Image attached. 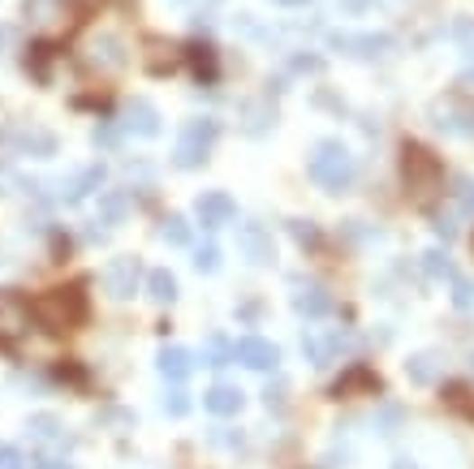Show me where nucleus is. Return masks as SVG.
<instances>
[{"label": "nucleus", "mask_w": 474, "mask_h": 469, "mask_svg": "<svg viewBox=\"0 0 474 469\" xmlns=\"http://www.w3.org/2000/svg\"><path fill=\"white\" fill-rule=\"evenodd\" d=\"M195 267H198V272H216V267H220V246H216V241H203V246H198V250H195Z\"/></svg>", "instance_id": "obj_28"}, {"label": "nucleus", "mask_w": 474, "mask_h": 469, "mask_svg": "<svg viewBox=\"0 0 474 469\" xmlns=\"http://www.w3.org/2000/svg\"><path fill=\"white\" fill-rule=\"evenodd\" d=\"M453 198H457V207H461V215H470V220H474V181H470V176H457Z\"/></svg>", "instance_id": "obj_30"}, {"label": "nucleus", "mask_w": 474, "mask_h": 469, "mask_svg": "<svg viewBox=\"0 0 474 469\" xmlns=\"http://www.w3.org/2000/svg\"><path fill=\"white\" fill-rule=\"evenodd\" d=\"M31 52H35V57H26V69L35 65V78L48 82V52H52V48H31Z\"/></svg>", "instance_id": "obj_37"}, {"label": "nucleus", "mask_w": 474, "mask_h": 469, "mask_svg": "<svg viewBox=\"0 0 474 469\" xmlns=\"http://www.w3.org/2000/svg\"><path fill=\"white\" fill-rule=\"evenodd\" d=\"M156 366H160V374H164L169 383H186L190 371H195V353L181 349V345H164L160 357H156Z\"/></svg>", "instance_id": "obj_16"}, {"label": "nucleus", "mask_w": 474, "mask_h": 469, "mask_svg": "<svg viewBox=\"0 0 474 469\" xmlns=\"http://www.w3.org/2000/svg\"><path fill=\"white\" fill-rule=\"evenodd\" d=\"M173 5H195V0H173Z\"/></svg>", "instance_id": "obj_45"}, {"label": "nucleus", "mask_w": 474, "mask_h": 469, "mask_svg": "<svg viewBox=\"0 0 474 469\" xmlns=\"http://www.w3.org/2000/svg\"><path fill=\"white\" fill-rule=\"evenodd\" d=\"M393 469H418V465L410 461V456H397V461H393Z\"/></svg>", "instance_id": "obj_41"}, {"label": "nucleus", "mask_w": 474, "mask_h": 469, "mask_svg": "<svg viewBox=\"0 0 474 469\" xmlns=\"http://www.w3.org/2000/svg\"><path fill=\"white\" fill-rule=\"evenodd\" d=\"M289 229H294V237L302 241V246H319V229L311 224V220H294Z\"/></svg>", "instance_id": "obj_35"}, {"label": "nucleus", "mask_w": 474, "mask_h": 469, "mask_svg": "<svg viewBox=\"0 0 474 469\" xmlns=\"http://www.w3.org/2000/svg\"><path fill=\"white\" fill-rule=\"evenodd\" d=\"M99 185H104V168H99V164H91V168L74 173L69 181H60V198H65V203H82L87 194H96Z\"/></svg>", "instance_id": "obj_18"}, {"label": "nucleus", "mask_w": 474, "mask_h": 469, "mask_svg": "<svg viewBox=\"0 0 474 469\" xmlns=\"http://www.w3.org/2000/svg\"><path fill=\"white\" fill-rule=\"evenodd\" d=\"M229 362H233V349H229L220 336H212V340H207V366H229Z\"/></svg>", "instance_id": "obj_32"}, {"label": "nucleus", "mask_w": 474, "mask_h": 469, "mask_svg": "<svg viewBox=\"0 0 474 469\" xmlns=\"http://www.w3.org/2000/svg\"><path fill=\"white\" fill-rule=\"evenodd\" d=\"M379 388V379L367 366H354V371H345L341 379L333 383V396L341 401V396H354V392H376Z\"/></svg>", "instance_id": "obj_21"}, {"label": "nucleus", "mask_w": 474, "mask_h": 469, "mask_svg": "<svg viewBox=\"0 0 474 469\" xmlns=\"http://www.w3.org/2000/svg\"><path fill=\"white\" fill-rule=\"evenodd\" d=\"M237 250L246 255V263H255V267H263V263L277 258V250H272V233H268L263 224H255V220L237 224Z\"/></svg>", "instance_id": "obj_9"}, {"label": "nucleus", "mask_w": 474, "mask_h": 469, "mask_svg": "<svg viewBox=\"0 0 474 469\" xmlns=\"http://www.w3.org/2000/svg\"><path fill=\"white\" fill-rule=\"evenodd\" d=\"M345 349V336L341 332H306L302 336V353L311 366H333L336 357Z\"/></svg>", "instance_id": "obj_13"}, {"label": "nucleus", "mask_w": 474, "mask_h": 469, "mask_svg": "<svg viewBox=\"0 0 474 469\" xmlns=\"http://www.w3.org/2000/svg\"><path fill=\"white\" fill-rule=\"evenodd\" d=\"M125 212H130L125 194H121V190H108V194H99V220L96 224H121Z\"/></svg>", "instance_id": "obj_24"}, {"label": "nucleus", "mask_w": 474, "mask_h": 469, "mask_svg": "<svg viewBox=\"0 0 474 469\" xmlns=\"http://www.w3.org/2000/svg\"><path fill=\"white\" fill-rule=\"evenodd\" d=\"M164 410L173 413V418H181V413L190 410V401H186V392H169V396H164Z\"/></svg>", "instance_id": "obj_38"}, {"label": "nucleus", "mask_w": 474, "mask_h": 469, "mask_svg": "<svg viewBox=\"0 0 474 469\" xmlns=\"http://www.w3.org/2000/svg\"><path fill=\"white\" fill-rule=\"evenodd\" d=\"M306 168L315 176L319 185L328 190V194H341V190H350L358 176V159L350 156V147L345 142H336V138H324L311 147V159H306Z\"/></svg>", "instance_id": "obj_2"}, {"label": "nucleus", "mask_w": 474, "mask_h": 469, "mask_svg": "<svg viewBox=\"0 0 474 469\" xmlns=\"http://www.w3.org/2000/svg\"><path fill=\"white\" fill-rule=\"evenodd\" d=\"M453 306L457 311H474V284L466 275H457L453 280Z\"/></svg>", "instance_id": "obj_31"}, {"label": "nucleus", "mask_w": 474, "mask_h": 469, "mask_svg": "<svg viewBox=\"0 0 474 469\" xmlns=\"http://www.w3.org/2000/svg\"><path fill=\"white\" fill-rule=\"evenodd\" d=\"M139 280H142V263L134 255H121L104 267V289L117 297V302H130L139 293Z\"/></svg>", "instance_id": "obj_8"}, {"label": "nucleus", "mask_w": 474, "mask_h": 469, "mask_svg": "<svg viewBox=\"0 0 474 469\" xmlns=\"http://www.w3.org/2000/svg\"><path fill=\"white\" fill-rule=\"evenodd\" d=\"M203 410L216 413V418H233V413L242 410V392L229 388V383H216V388L203 392Z\"/></svg>", "instance_id": "obj_19"}, {"label": "nucleus", "mask_w": 474, "mask_h": 469, "mask_svg": "<svg viewBox=\"0 0 474 469\" xmlns=\"http://www.w3.org/2000/svg\"><path fill=\"white\" fill-rule=\"evenodd\" d=\"M22 156H35V159H48L57 156V134L52 130H43V125H22L18 134H14Z\"/></svg>", "instance_id": "obj_17"}, {"label": "nucleus", "mask_w": 474, "mask_h": 469, "mask_svg": "<svg viewBox=\"0 0 474 469\" xmlns=\"http://www.w3.org/2000/svg\"><path fill=\"white\" fill-rule=\"evenodd\" d=\"M0 43H5V31H0Z\"/></svg>", "instance_id": "obj_46"}, {"label": "nucleus", "mask_w": 474, "mask_h": 469, "mask_svg": "<svg viewBox=\"0 0 474 469\" xmlns=\"http://www.w3.org/2000/svg\"><path fill=\"white\" fill-rule=\"evenodd\" d=\"M87 65L99 69V74H113L125 65V43L117 35H96V40L87 43Z\"/></svg>", "instance_id": "obj_12"}, {"label": "nucleus", "mask_w": 474, "mask_h": 469, "mask_svg": "<svg viewBox=\"0 0 474 469\" xmlns=\"http://www.w3.org/2000/svg\"><path fill=\"white\" fill-rule=\"evenodd\" d=\"M9 185H18V176H14V168H0V194H14Z\"/></svg>", "instance_id": "obj_39"}, {"label": "nucleus", "mask_w": 474, "mask_h": 469, "mask_svg": "<svg viewBox=\"0 0 474 469\" xmlns=\"http://www.w3.org/2000/svg\"><path fill=\"white\" fill-rule=\"evenodd\" d=\"M432 125L440 134L474 138V99L466 95H444L432 104Z\"/></svg>", "instance_id": "obj_6"}, {"label": "nucleus", "mask_w": 474, "mask_h": 469, "mask_svg": "<svg viewBox=\"0 0 474 469\" xmlns=\"http://www.w3.org/2000/svg\"><path fill=\"white\" fill-rule=\"evenodd\" d=\"M60 9H65V0H26V18L31 22H57Z\"/></svg>", "instance_id": "obj_27"}, {"label": "nucleus", "mask_w": 474, "mask_h": 469, "mask_svg": "<svg viewBox=\"0 0 474 469\" xmlns=\"http://www.w3.org/2000/svg\"><path fill=\"white\" fill-rule=\"evenodd\" d=\"M0 469H31V465H26V456L14 444H0Z\"/></svg>", "instance_id": "obj_36"}, {"label": "nucleus", "mask_w": 474, "mask_h": 469, "mask_svg": "<svg viewBox=\"0 0 474 469\" xmlns=\"http://www.w3.org/2000/svg\"><path fill=\"white\" fill-rule=\"evenodd\" d=\"M216 138H220V121L216 117L186 121V130H181V138H178V168H198L203 159L212 156Z\"/></svg>", "instance_id": "obj_5"}, {"label": "nucleus", "mask_w": 474, "mask_h": 469, "mask_svg": "<svg viewBox=\"0 0 474 469\" xmlns=\"http://www.w3.org/2000/svg\"><path fill=\"white\" fill-rule=\"evenodd\" d=\"M178 60H181V57H178V48H173V43L147 40V69H151V74H169Z\"/></svg>", "instance_id": "obj_23"}, {"label": "nucleus", "mask_w": 474, "mask_h": 469, "mask_svg": "<svg viewBox=\"0 0 474 469\" xmlns=\"http://www.w3.org/2000/svg\"><path fill=\"white\" fill-rule=\"evenodd\" d=\"M423 272L432 275V280H457L453 263H449V255H444V250H427V255H423Z\"/></svg>", "instance_id": "obj_26"}, {"label": "nucleus", "mask_w": 474, "mask_h": 469, "mask_svg": "<svg viewBox=\"0 0 474 469\" xmlns=\"http://www.w3.org/2000/svg\"><path fill=\"white\" fill-rule=\"evenodd\" d=\"M195 74L198 78H216V57H212V48H195Z\"/></svg>", "instance_id": "obj_34"}, {"label": "nucleus", "mask_w": 474, "mask_h": 469, "mask_svg": "<svg viewBox=\"0 0 474 469\" xmlns=\"http://www.w3.org/2000/svg\"><path fill=\"white\" fill-rule=\"evenodd\" d=\"M31 430H35L40 439H60V422L48 418V413H35V418H31Z\"/></svg>", "instance_id": "obj_33"}, {"label": "nucleus", "mask_w": 474, "mask_h": 469, "mask_svg": "<svg viewBox=\"0 0 474 469\" xmlns=\"http://www.w3.org/2000/svg\"><path fill=\"white\" fill-rule=\"evenodd\" d=\"M406 374H410V383L427 388V383H435V379L444 374V362H440L435 353H415V357L406 362Z\"/></svg>", "instance_id": "obj_20"}, {"label": "nucleus", "mask_w": 474, "mask_h": 469, "mask_svg": "<svg viewBox=\"0 0 474 469\" xmlns=\"http://www.w3.org/2000/svg\"><path fill=\"white\" fill-rule=\"evenodd\" d=\"M160 241H169V246H190V224H186V215H169V220L160 224Z\"/></svg>", "instance_id": "obj_25"}, {"label": "nucleus", "mask_w": 474, "mask_h": 469, "mask_svg": "<svg viewBox=\"0 0 474 469\" xmlns=\"http://www.w3.org/2000/svg\"><path fill=\"white\" fill-rule=\"evenodd\" d=\"M294 311L302 314V319H324V314L333 311V297L324 293L319 284H311V280H297L294 284Z\"/></svg>", "instance_id": "obj_15"}, {"label": "nucleus", "mask_w": 474, "mask_h": 469, "mask_svg": "<svg viewBox=\"0 0 474 469\" xmlns=\"http://www.w3.org/2000/svg\"><path fill=\"white\" fill-rule=\"evenodd\" d=\"M336 5H341V9H345V14H362V9H367V5H371V0H336Z\"/></svg>", "instance_id": "obj_40"}, {"label": "nucleus", "mask_w": 474, "mask_h": 469, "mask_svg": "<svg viewBox=\"0 0 474 469\" xmlns=\"http://www.w3.org/2000/svg\"><path fill=\"white\" fill-rule=\"evenodd\" d=\"M104 5H117V9H125V5H134V0H104Z\"/></svg>", "instance_id": "obj_44"}, {"label": "nucleus", "mask_w": 474, "mask_h": 469, "mask_svg": "<svg viewBox=\"0 0 474 469\" xmlns=\"http://www.w3.org/2000/svg\"><path fill=\"white\" fill-rule=\"evenodd\" d=\"M31 311H35V323H40L48 336H69L87 323L91 302L82 293V284H57V289H43V293L31 302Z\"/></svg>", "instance_id": "obj_1"}, {"label": "nucleus", "mask_w": 474, "mask_h": 469, "mask_svg": "<svg viewBox=\"0 0 474 469\" xmlns=\"http://www.w3.org/2000/svg\"><path fill=\"white\" fill-rule=\"evenodd\" d=\"M453 40H457V48H461L466 57H474V18H457L453 22Z\"/></svg>", "instance_id": "obj_29"}, {"label": "nucleus", "mask_w": 474, "mask_h": 469, "mask_svg": "<svg viewBox=\"0 0 474 469\" xmlns=\"http://www.w3.org/2000/svg\"><path fill=\"white\" fill-rule=\"evenodd\" d=\"M31 323H35V311L31 302L18 293V289H0V349H18L22 340L31 336Z\"/></svg>", "instance_id": "obj_4"}, {"label": "nucleus", "mask_w": 474, "mask_h": 469, "mask_svg": "<svg viewBox=\"0 0 474 469\" xmlns=\"http://www.w3.org/2000/svg\"><path fill=\"white\" fill-rule=\"evenodd\" d=\"M147 293H151V302H160V306H173L178 302V275L173 272H151L147 275Z\"/></svg>", "instance_id": "obj_22"}, {"label": "nucleus", "mask_w": 474, "mask_h": 469, "mask_svg": "<svg viewBox=\"0 0 474 469\" xmlns=\"http://www.w3.org/2000/svg\"><path fill=\"white\" fill-rule=\"evenodd\" d=\"M195 215H198L203 229H224V224L237 215V203L224 194V190H207V194H198Z\"/></svg>", "instance_id": "obj_11"}, {"label": "nucleus", "mask_w": 474, "mask_h": 469, "mask_svg": "<svg viewBox=\"0 0 474 469\" xmlns=\"http://www.w3.org/2000/svg\"><path fill=\"white\" fill-rule=\"evenodd\" d=\"M35 469H69V465H60V461H35Z\"/></svg>", "instance_id": "obj_42"}, {"label": "nucleus", "mask_w": 474, "mask_h": 469, "mask_svg": "<svg viewBox=\"0 0 474 469\" xmlns=\"http://www.w3.org/2000/svg\"><path fill=\"white\" fill-rule=\"evenodd\" d=\"M401 176H406V190H410L415 203H435L440 185H444L440 159H435L427 147H415V142L401 151Z\"/></svg>", "instance_id": "obj_3"}, {"label": "nucleus", "mask_w": 474, "mask_h": 469, "mask_svg": "<svg viewBox=\"0 0 474 469\" xmlns=\"http://www.w3.org/2000/svg\"><path fill=\"white\" fill-rule=\"evenodd\" d=\"M233 362H242V366H251V371H277L280 353L272 340H263V336H242L233 345Z\"/></svg>", "instance_id": "obj_10"}, {"label": "nucleus", "mask_w": 474, "mask_h": 469, "mask_svg": "<svg viewBox=\"0 0 474 469\" xmlns=\"http://www.w3.org/2000/svg\"><path fill=\"white\" fill-rule=\"evenodd\" d=\"M121 117H125L121 125H125L130 134H139V138H156L160 134V113H156V104H147V99H130Z\"/></svg>", "instance_id": "obj_14"}, {"label": "nucleus", "mask_w": 474, "mask_h": 469, "mask_svg": "<svg viewBox=\"0 0 474 469\" xmlns=\"http://www.w3.org/2000/svg\"><path fill=\"white\" fill-rule=\"evenodd\" d=\"M333 48L345 52V57H358V60H384L393 57V35H376V31H362V35H350V31H336L333 35Z\"/></svg>", "instance_id": "obj_7"}, {"label": "nucleus", "mask_w": 474, "mask_h": 469, "mask_svg": "<svg viewBox=\"0 0 474 469\" xmlns=\"http://www.w3.org/2000/svg\"><path fill=\"white\" fill-rule=\"evenodd\" d=\"M272 5H285V9H297V5H306V0H272Z\"/></svg>", "instance_id": "obj_43"}]
</instances>
